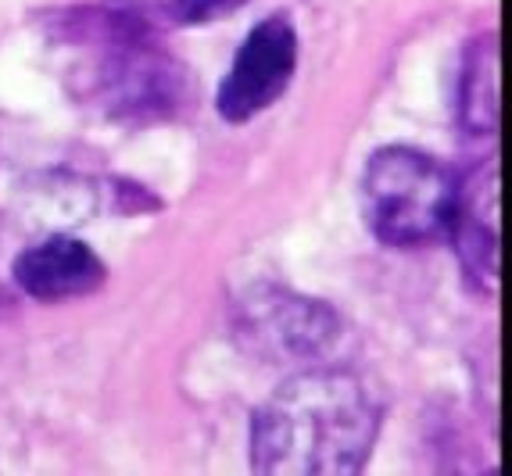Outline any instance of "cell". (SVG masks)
Masks as SVG:
<instances>
[{
	"label": "cell",
	"mask_w": 512,
	"mask_h": 476,
	"mask_svg": "<svg viewBox=\"0 0 512 476\" xmlns=\"http://www.w3.org/2000/svg\"><path fill=\"white\" fill-rule=\"evenodd\" d=\"M251 0H172V18L180 26H212L222 18L237 15Z\"/></svg>",
	"instance_id": "10"
},
{
	"label": "cell",
	"mask_w": 512,
	"mask_h": 476,
	"mask_svg": "<svg viewBox=\"0 0 512 476\" xmlns=\"http://www.w3.org/2000/svg\"><path fill=\"white\" fill-rule=\"evenodd\" d=\"M18 290L36 301L83 298L104 283V262L72 233H47L15 258Z\"/></svg>",
	"instance_id": "7"
},
{
	"label": "cell",
	"mask_w": 512,
	"mask_h": 476,
	"mask_svg": "<svg viewBox=\"0 0 512 476\" xmlns=\"http://www.w3.org/2000/svg\"><path fill=\"white\" fill-rule=\"evenodd\" d=\"M448 233L466 280L484 294L498 290V162L484 158L470 179L455 187Z\"/></svg>",
	"instance_id": "6"
},
{
	"label": "cell",
	"mask_w": 512,
	"mask_h": 476,
	"mask_svg": "<svg viewBox=\"0 0 512 476\" xmlns=\"http://www.w3.org/2000/svg\"><path fill=\"white\" fill-rule=\"evenodd\" d=\"M455 179L437 158L416 147L376 151L362 176V212L387 247H419L448 233Z\"/></svg>",
	"instance_id": "3"
},
{
	"label": "cell",
	"mask_w": 512,
	"mask_h": 476,
	"mask_svg": "<svg viewBox=\"0 0 512 476\" xmlns=\"http://www.w3.org/2000/svg\"><path fill=\"white\" fill-rule=\"evenodd\" d=\"M301 43L294 26L283 15L265 18L240 43L230 72L222 79L215 108L226 122H251L269 111L291 86L298 72Z\"/></svg>",
	"instance_id": "5"
},
{
	"label": "cell",
	"mask_w": 512,
	"mask_h": 476,
	"mask_svg": "<svg viewBox=\"0 0 512 476\" xmlns=\"http://www.w3.org/2000/svg\"><path fill=\"white\" fill-rule=\"evenodd\" d=\"M69 26H76L72 43L97 51L86 90L104 115L119 122H154L187 104V68L147 36L140 18L101 11L90 18H69Z\"/></svg>",
	"instance_id": "2"
},
{
	"label": "cell",
	"mask_w": 512,
	"mask_h": 476,
	"mask_svg": "<svg viewBox=\"0 0 512 476\" xmlns=\"http://www.w3.org/2000/svg\"><path fill=\"white\" fill-rule=\"evenodd\" d=\"M101 208V187L76 172H40L22 183V212L33 226L72 233Z\"/></svg>",
	"instance_id": "8"
},
{
	"label": "cell",
	"mask_w": 512,
	"mask_h": 476,
	"mask_svg": "<svg viewBox=\"0 0 512 476\" xmlns=\"http://www.w3.org/2000/svg\"><path fill=\"white\" fill-rule=\"evenodd\" d=\"M233 340L262 366L294 373L337 362L348 330L326 301L276 283H258L233 301Z\"/></svg>",
	"instance_id": "4"
},
{
	"label": "cell",
	"mask_w": 512,
	"mask_h": 476,
	"mask_svg": "<svg viewBox=\"0 0 512 476\" xmlns=\"http://www.w3.org/2000/svg\"><path fill=\"white\" fill-rule=\"evenodd\" d=\"M384 412L341 362L294 369L251 423V469L262 476H351L366 466Z\"/></svg>",
	"instance_id": "1"
},
{
	"label": "cell",
	"mask_w": 512,
	"mask_h": 476,
	"mask_svg": "<svg viewBox=\"0 0 512 476\" xmlns=\"http://www.w3.org/2000/svg\"><path fill=\"white\" fill-rule=\"evenodd\" d=\"M459 122L477 136L498 129V40L491 33L473 40L466 51L459 76Z\"/></svg>",
	"instance_id": "9"
}]
</instances>
